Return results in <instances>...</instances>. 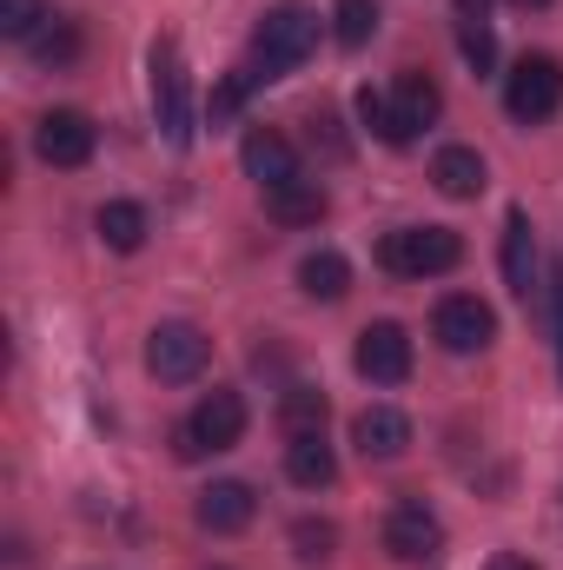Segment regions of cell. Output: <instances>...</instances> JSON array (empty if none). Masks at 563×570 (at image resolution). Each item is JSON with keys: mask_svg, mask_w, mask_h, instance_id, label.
I'll return each instance as SVG.
<instances>
[{"mask_svg": "<svg viewBox=\"0 0 563 570\" xmlns=\"http://www.w3.org/2000/svg\"><path fill=\"white\" fill-rule=\"evenodd\" d=\"M358 120H365L372 134H385V94H378V87H358Z\"/></svg>", "mask_w": 563, "mask_h": 570, "instance_id": "28", "label": "cell"}, {"mask_svg": "<svg viewBox=\"0 0 563 570\" xmlns=\"http://www.w3.org/2000/svg\"><path fill=\"white\" fill-rule=\"evenodd\" d=\"M73 53H80V33H73L67 20H53L47 33H33V60H40V67H67Z\"/></svg>", "mask_w": 563, "mask_h": 570, "instance_id": "23", "label": "cell"}, {"mask_svg": "<svg viewBox=\"0 0 563 570\" xmlns=\"http://www.w3.org/2000/svg\"><path fill=\"white\" fill-rule=\"evenodd\" d=\"M457 20H484V0H457Z\"/></svg>", "mask_w": 563, "mask_h": 570, "instance_id": "31", "label": "cell"}, {"mask_svg": "<svg viewBox=\"0 0 563 570\" xmlns=\"http://www.w3.org/2000/svg\"><path fill=\"white\" fill-rule=\"evenodd\" d=\"M551 325H557V372H563V259L551 273Z\"/></svg>", "mask_w": 563, "mask_h": 570, "instance_id": "29", "label": "cell"}, {"mask_svg": "<svg viewBox=\"0 0 563 570\" xmlns=\"http://www.w3.org/2000/svg\"><path fill=\"white\" fill-rule=\"evenodd\" d=\"M246 438V399L239 392H206L186 419H179V431H172V451L192 464V458H206V451H233Z\"/></svg>", "mask_w": 563, "mask_h": 570, "instance_id": "3", "label": "cell"}, {"mask_svg": "<svg viewBox=\"0 0 563 570\" xmlns=\"http://www.w3.org/2000/svg\"><path fill=\"white\" fill-rule=\"evenodd\" d=\"M298 292H305V298H325V305L345 298V292H352V266H345V253H312V259L298 266Z\"/></svg>", "mask_w": 563, "mask_h": 570, "instance_id": "21", "label": "cell"}, {"mask_svg": "<svg viewBox=\"0 0 563 570\" xmlns=\"http://www.w3.org/2000/svg\"><path fill=\"white\" fill-rule=\"evenodd\" d=\"M192 518H199V531H213V538H239V531L259 518V491H253V484H239V478H219V484H206V491H199Z\"/></svg>", "mask_w": 563, "mask_h": 570, "instance_id": "11", "label": "cell"}, {"mask_svg": "<svg viewBox=\"0 0 563 570\" xmlns=\"http://www.w3.org/2000/svg\"><path fill=\"white\" fill-rule=\"evenodd\" d=\"M93 146H100V127H93L80 107H53V114H40V127H33V153H40L47 166H87Z\"/></svg>", "mask_w": 563, "mask_h": 570, "instance_id": "9", "label": "cell"}, {"mask_svg": "<svg viewBox=\"0 0 563 570\" xmlns=\"http://www.w3.org/2000/svg\"><path fill=\"white\" fill-rule=\"evenodd\" d=\"M93 233H100V246H113V253H140L146 246V206L107 199V206L93 213Z\"/></svg>", "mask_w": 563, "mask_h": 570, "instance_id": "19", "label": "cell"}, {"mask_svg": "<svg viewBox=\"0 0 563 570\" xmlns=\"http://www.w3.org/2000/svg\"><path fill=\"white\" fill-rule=\"evenodd\" d=\"M504 285L517 298L537 292V239H531V213L524 206H511V219H504Z\"/></svg>", "mask_w": 563, "mask_h": 570, "instance_id": "15", "label": "cell"}, {"mask_svg": "<svg viewBox=\"0 0 563 570\" xmlns=\"http://www.w3.org/2000/svg\"><path fill=\"white\" fill-rule=\"evenodd\" d=\"M332 33H338V47H365L378 33V0H338L332 7Z\"/></svg>", "mask_w": 563, "mask_h": 570, "instance_id": "22", "label": "cell"}, {"mask_svg": "<svg viewBox=\"0 0 563 570\" xmlns=\"http://www.w3.org/2000/svg\"><path fill=\"white\" fill-rule=\"evenodd\" d=\"M563 107V67L551 53H524L511 73H504V114L517 120V127H537V120H551Z\"/></svg>", "mask_w": 563, "mask_h": 570, "instance_id": "6", "label": "cell"}, {"mask_svg": "<svg viewBox=\"0 0 563 570\" xmlns=\"http://www.w3.org/2000/svg\"><path fill=\"white\" fill-rule=\"evenodd\" d=\"M332 544H338V531H332V524H318V518H298V524H292V551H298L305 564H325V558H332Z\"/></svg>", "mask_w": 563, "mask_h": 570, "instance_id": "25", "label": "cell"}, {"mask_svg": "<svg viewBox=\"0 0 563 570\" xmlns=\"http://www.w3.org/2000/svg\"><path fill=\"white\" fill-rule=\"evenodd\" d=\"M431 332H437V345H444V352L471 358V352H484V345L497 338V312H491V305H484L477 292H451V298L437 305Z\"/></svg>", "mask_w": 563, "mask_h": 570, "instance_id": "8", "label": "cell"}, {"mask_svg": "<svg viewBox=\"0 0 563 570\" xmlns=\"http://www.w3.org/2000/svg\"><path fill=\"white\" fill-rule=\"evenodd\" d=\"M352 444H358L365 458H405V451H412V419H405L398 405H365V412L352 419Z\"/></svg>", "mask_w": 563, "mask_h": 570, "instance_id": "14", "label": "cell"}, {"mask_svg": "<svg viewBox=\"0 0 563 570\" xmlns=\"http://www.w3.org/2000/svg\"><path fill=\"white\" fill-rule=\"evenodd\" d=\"M206 358H213V338H206L192 318H166V325H152V338H146V372H152L159 385H192V379L206 372Z\"/></svg>", "mask_w": 563, "mask_h": 570, "instance_id": "5", "label": "cell"}, {"mask_svg": "<svg viewBox=\"0 0 563 570\" xmlns=\"http://www.w3.org/2000/svg\"><path fill=\"white\" fill-rule=\"evenodd\" d=\"M239 159H246V173L259 179V193H279V186L298 179V153H292V140L273 134V127H253L246 146H239Z\"/></svg>", "mask_w": 563, "mask_h": 570, "instance_id": "13", "label": "cell"}, {"mask_svg": "<svg viewBox=\"0 0 563 570\" xmlns=\"http://www.w3.org/2000/svg\"><path fill=\"white\" fill-rule=\"evenodd\" d=\"M325 186L318 179H292V186H279V193H266V213L279 219V226H318L325 219Z\"/></svg>", "mask_w": 563, "mask_h": 570, "instance_id": "18", "label": "cell"}, {"mask_svg": "<svg viewBox=\"0 0 563 570\" xmlns=\"http://www.w3.org/2000/svg\"><path fill=\"white\" fill-rule=\"evenodd\" d=\"M464 259V239L451 226H398L378 239V266L398 273V279H437Z\"/></svg>", "mask_w": 563, "mask_h": 570, "instance_id": "2", "label": "cell"}, {"mask_svg": "<svg viewBox=\"0 0 563 570\" xmlns=\"http://www.w3.org/2000/svg\"><path fill=\"white\" fill-rule=\"evenodd\" d=\"M457 47H464V60H471L477 73H491V67H497V40H491V27H484V20H457Z\"/></svg>", "mask_w": 563, "mask_h": 570, "instance_id": "26", "label": "cell"}, {"mask_svg": "<svg viewBox=\"0 0 563 570\" xmlns=\"http://www.w3.org/2000/svg\"><path fill=\"white\" fill-rule=\"evenodd\" d=\"M437 544H444V524H437L424 504H398V511L385 518V551H392L398 564H424V558H437Z\"/></svg>", "mask_w": 563, "mask_h": 570, "instance_id": "12", "label": "cell"}, {"mask_svg": "<svg viewBox=\"0 0 563 570\" xmlns=\"http://www.w3.org/2000/svg\"><path fill=\"white\" fill-rule=\"evenodd\" d=\"M253 87H259V73H253V67H239V73H226V80H219V94L206 100V114H213V120H233V114L246 107V94H253Z\"/></svg>", "mask_w": 563, "mask_h": 570, "instance_id": "24", "label": "cell"}, {"mask_svg": "<svg viewBox=\"0 0 563 570\" xmlns=\"http://www.w3.org/2000/svg\"><path fill=\"white\" fill-rule=\"evenodd\" d=\"M484 570H537V564H531V558H517V551H504V558H491Z\"/></svg>", "mask_w": 563, "mask_h": 570, "instance_id": "30", "label": "cell"}, {"mask_svg": "<svg viewBox=\"0 0 563 570\" xmlns=\"http://www.w3.org/2000/svg\"><path fill=\"white\" fill-rule=\"evenodd\" d=\"M431 186H437L444 199H477V193H484V159H477V146H444V153L431 159Z\"/></svg>", "mask_w": 563, "mask_h": 570, "instance_id": "16", "label": "cell"}, {"mask_svg": "<svg viewBox=\"0 0 563 570\" xmlns=\"http://www.w3.org/2000/svg\"><path fill=\"white\" fill-rule=\"evenodd\" d=\"M152 120L166 146H192V87H186V60H179V40H159L152 47Z\"/></svg>", "mask_w": 563, "mask_h": 570, "instance_id": "4", "label": "cell"}, {"mask_svg": "<svg viewBox=\"0 0 563 570\" xmlns=\"http://www.w3.org/2000/svg\"><path fill=\"white\" fill-rule=\"evenodd\" d=\"M437 107H444V94L431 87V73H398L392 80V94H385V146H412L437 120Z\"/></svg>", "mask_w": 563, "mask_h": 570, "instance_id": "7", "label": "cell"}, {"mask_svg": "<svg viewBox=\"0 0 563 570\" xmlns=\"http://www.w3.org/2000/svg\"><path fill=\"white\" fill-rule=\"evenodd\" d=\"M511 7H524V13H531V7H551V0H511Z\"/></svg>", "mask_w": 563, "mask_h": 570, "instance_id": "32", "label": "cell"}, {"mask_svg": "<svg viewBox=\"0 0 563 570\" xmlns=\"http://www.w3.org/2000/svg\"><path fill=\"white\" fill-rule=\"evenodd\" d=\"M358 372L372 379V385H405L412 379V332L405 325H392V318H378V325H365L358 332Z\"/></svg>", "mask_w": 563, "mask_h": 570, "instance_id": "10", "label": "cell"}, {"mask_svg": "<svg viewBox=\"0 0 563 570\" xmlns=\"http://www.w3.org/2000/svg\"><path fill=\"white\" fill-rule=\"evenodd\" d=\"M40 20H47L40 0H0V33H7V40H33Z\"/></svg>", "mask_w": 563, "mask_h": 570, "instance_id": "27", "label": "cell"}, {"mask_svg": "<svg viewBox=\"0 0 563 570\" xmlns=\"http://www.w3.org/2000/svg\"><path fill=\"white\" fill-rule=\"evenodd\" d=\"M318 47V13L305 0H279L259 27H253V73L259 80H285L292 67H305V53Z\"/></svg>", "mask_w": 563, "mask_h": 570, "instance_id": "1", "label": "cell"}, {"mask_svg": "<svg viewBox=\"0 0 563 570\" xmlns=\"http://www.w3.org/2000/svg\"><path fill=\"white\" fill-rule=\"evenodd\" d=\"M325 419H332L325 392H312V385H285V399H279L285 438H318V431H325Z\"/></svg>", "mask_w": 563, "mask_h": 570, "instance_id": "20", "label": "cell"}, {"mask_svg": "<svg viewBox=\"0 0 563 570\" xmlns=\"http://www.w3.org/2000/svg\"><path fill=\"white\" fill-rule=\"evenodd\" d=\"M285 478H292L298 491H325V484L338 478V458H332L325 431H318V438H292V444H285Z\"/></svg>", "mask_w": 563, "mask_h": 570, "instance_id": "17", "label": "cell"}]
</instances>
